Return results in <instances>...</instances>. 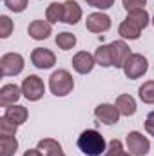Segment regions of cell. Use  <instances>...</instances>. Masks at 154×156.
I'll list each match as a JSON object with an SVG mask.
<instances>
[{
    "mask_svg": "<svg viewBox=\"0 0 154 156\" xmlns=\"http://www.w3.org/2000/svg\"><path fill=\"white\" fill-rule=\"evenodd\" d=\"M82 18V9L75 0H67L64 2V22L65 24H76L78 20Z\"/></svg>",
    "mask_w": 154,
    "mask_h": 156,
    "instance_id": "cell-16",
    "label": "cell"
},
{
    "mask_svg": "<svg viewBox=\"0 0 154 156\" xmlns=\"http://www.w3.org/2000/svg\"><path fill=\"white\" fill-rule=\"evenodd\" d=\"M121 156H132V154H131V153H125V151H123V153H121Z\"/></svg>",
    "mask_w": 154,
    "mask_h": 156,
    "instance_id": "cell-33",
    "label": "cell"
},
{
    "mask_svg": "<svg viewBox=\"0 0 154 156\" xmlns=\"http://www.w3.org/2000/svg\"><path fill=\"white\" fill-rule=\"evenodd\" d=\"M94 64H96L94 56L91 53H87V51H80V53H76L73 56V67H75V71L80 73V75L91 73L93 67H94Z\"/></svg>",
    "mask_w": 154,
    "mask_h": 156,
    "instance_id": "cell-11",
    "label": "cell"
},
{
    "mask_svg": "<svg viewBox=\"0 0 154 156\" xmlns=\"http://www.w3.org/2000/svg\"><path fill=\"white\" fill-rule=\"evenodd\" d=\"M54 42H56V45L60 49L69 51V49H73L76 45V37L73 33H60V35H56V40Z\"/></svg>",
    "mask_w": 154,
    "mask_h": 156,
    "instance_id": "cell-23",
    "label": "cell"
},
{
    "mask_svg": "<svg viewBox=\"0 0 154 156\" xmlns=\"http://www.w3.org/2000/svg\"><path fill=\"white\" fill-rule=\"evenodd\" d=\"M16 129H18V123H15L7 116L0 118V136H15Z\"/></svg>",
    "mask_w": 154,
    "mask_h": 156,
    "instance_id": "cell-24",
    "label": "cell"
},
{
    "mask_svg": "<svg viewBox=\"0 0 154 156\" xmlns=\"http://www.w3.org/2000/svg\"><path fill=\"white\" fill-rule=\"evenodd\" d=\"M29 37L35 40H45L51 35V22L47 20H33L27 27Z\"/></svg>",
    "mask_w": 154,
    "mask_h": 156,
    "instance_id": "cell-13",
    "label": "cell"
},
{
    "mask_svg": "<svg viewBox=\"0 0 154 156\" xmlns=\"http://www.w3.org/2000/svg\"><path fill=\"white\" fill-rule=\"evenodd\" d=\"M140 98H142V102H145V104H154V80L145 82V83L140 87Z\"/></svg>",
    "mask_w": 154,
    "mask_h": 156,
    "instance_id": "cell-25",
    "label": "cell"
},
{
    "mask_svg": "<svg viewBox=\"0 0 154 156\" xmlns=\"http://www.w3.org/2000/svg\"><path fill=\"white\" fill-rule=\"evenodd\" d=\"M152 24H154V15H152Z\"/></svg>",
    "mask_w": 154,
    "mask_h": 156,
    "instance_id": "cell-34",
    "label": "cell"
},
{
    "mask_svg": "<svg viewBox=\"0 0 154 156\" xmlns=\"http://www.w3.org/2000/svg\"><path fill=\"white\" fill-rule=\"evenodd\" d=\"M75 87V80L69 71L58 69L49 76V89L54 96H67Z\"/></svg>",
    "mask_w": 154,
    "mask_h": 156,
    "instance_id": "cell-2",
    "label": "cell"
},
{
    "mask_svg": "<svg viewBox=\"0 0 154 156\" xmlns=\"http://www.w3.org/2000/svg\"><path fill=\"white\" fill-rule=\"evenodd\" d=\"M18 149L15 136H0V156H13Z\"/></svg>",
    "mask_w": 154,
    "mask_h": 156,
    "instance_id": "cell-19",
    "label": "cell"
},
{
    "mask_svg": "<svg viewBox=\"0 0 154 156\" xmlns=\"http://www.w3.org/2000/svg\"><path fill=\"white\" fill-rule=\"evenodd\" d=\"M123 73H125V76L131 78V80H136V78L143 76L145 73H147V69H149V62H147V58L143 56V55H138V53H134V55H131L129 58H127V62L123 64Z\"/></svg>",
    "mask_w": 154,
    "mask_h": 156,
    "instance_id": "cell-3",
    "label": "cell"
},
{
    "mask_svg": "<svg viewBox=\"0 0 154 156\" xmlns=\"http://www.w3.org/2000/svg\"><path fill=\"white\" fill-rule=\"evenodd\" d=\"M78 149L87 156H102L105 153L107 145L103 136L94 131V129H87L78 136Z\"/></svg>",
    "mask_w": 154,
    "mask_h": 156,
    "instance_id": "cell-1",
    "label": "cell"
},
{
    "mask_svg": "<svg viewBox=\"0 0 154 156\" xmlns=\"http://www.w3.org/2000/svg\"><path fill=\"white\" fill-rule=\"evenodd\" d=\"M13 33V20L5 15L0 16V37L2 38H7L9 35Z\"/></svg>",
    "mask_w": 154,
    "mask_h": 156,
    "instance_id": "cell-26",
    "label": "cell"
},
{
    "mask_svg": "<svg viewBox=\"0 0 154 156\" xmlns=\"http://www.w3.org/2000/svg\"><path fill=\"white\" fill-rule=\"evenodd\" d=\"M20 96H22V89H20L18 85H15V83H5V85L0 89V105H2V107L15 105Z\"/></svg>",
    "mask_w": 154,
    "mask_h": 156,
    "instance_id": "cell-12",
    "label": "cell"
},
{
    "mask_svg": "<svg viewBox=\"0 0 154 156\" xmlns=\"http://www.w3.org/2000/svg\"><path fill=\"white\" fill-rule=\"evenodd\" d=\"M45 93V87H44V82L42 78L37 75H29L27 78H24L22 82V94L29 100V102H37L44 96Z\"/></svg>",
    "mask_w": 154,
    "mask_h": 156,
    "instance_id": "cell-5",
    "label": "cell"
},
{
    "mask_svg": "<svg viewBox=\"0 0 154 156\" xmlns=\"http://www.w3.org/2000/svg\"><path fill=\"white\" fill-rule=\"evenodd\" d=\"M121 153H123V144L120 140H113L102 156H121Z\"/></svg>",
    "mask_w": 154,
    "mask_h": 156,
    "instance_id": "cell-27",
    "label": "cell"
},
{
    "mask_svg": "<svg viewBox=\"0 0 154 156\" xmlns=\"http://www.w3.org/2000/svg\"><path fill=\"white\" fill-rule=\"evenodd\" d=\"M85 2L93 7H98V9H109L114 4V0H85Z\"/></svg>",
    "mask_w": 154,
    "mask_h": 156,
    "instance_id": "cell-30",
    "label": "cell"
},
{
    "mask_svg": "<svg viewBox=\"0 0 154 156\" xmlns=\"http://www.w3.org/2000/svg\"><path fill=\"white\" fill-rule=\"evenodd\" d=\"M37 149H38L44 156H65L64 151H62V145H60L56 140H53V138H44V140H40Z\"/></svg>",
    "mask_w": 154,
    "mask_h": 156,
    "instance_id": "cell-14",
    "label": "cell"
},
{
    "mask_svg": "<svg viewBox=\"0 0 154 156\" xmlns=\"http://www.w3.org/2000/svg\"><path fill=\"white\" fill-rule=\"evenodd\" d=\"M31 62L38 69H51L54 66V62H56V56H54L53 51H49L45 47H37L31 53Z\"/></svg>",
    "mask_w": 154,
    "mask_h": 156,
    "instance_id": "cell-7",
    "label": "cell"
},
{
    "mask_svg": "<svg viewBox=\"0 0 154 156\" xmlns=\"http://www.w3.org/2000/svg\"><path fill=\"white\" fill-rule=\"evenodd\" d=\"M111 45V60H113V67H123V64L127 62V58L132 55L129 45L123 40H116Z\"/></svg>",
    "mask_w": 154,
    "mask_h": 156,
    "instance_id": "cell-8",
    "label": "cell"
},
{
    "mask_svg": "<svg viewBox=\"0 0 154 156\" xmlns=\"http://www.w3.org/2000/svg\"><path fill=\"white\" fill-rule=\"evenodd\" d=\"M127 22H131L132 26H136L138 29H143V27H147L149 26V22H151V18H149V15H147V11L145 9H134V11H129V15H127V18H125Z\"/></svg>",
    "mask_w": 154,
    "mask_h": 156,
    "instance_id": "cell-17",
    "label": "cell"
},
{
    "mask_svg": "<svg viewBox=\"0 0 154 156\" xmlns=\"http://www.w3.org/2000/svg\"><path fill=\"white\" fill-rule=\"evenodd\" d=\"M114 105L118 107L120 115H123V116H131V115L136 113V100H134L131 94H120V96L116 98Z\"/></svg>",
    "mask_w": 154,
    "mask_h": 156,
    "instance_id": "cell-15",
    "label": "cell"
},
{
    "mask_svg": "<svg viewBox=\"0 0 154 156\" xmlns=\"http://www.w3.org/2000/svg\"><path fill=\"white\" fill-rule=\"evenodd\" d=\"M4 116H7L9 120H13L15 123L22 125L27 120L29 113H27V109L24 105H9V107H5V115Z\"/></svg>",
    "mask_w": 154,
    "mask_h": 156,
    "instance_id": "cell-18",
    "label": "cell"
},
{
    "mask_svg": "<svg viewBox=\"0 0 154 156\" xmlns=\"http://www.w3.org/2000/svg\"><path fill=\"white\" fill-rule=\"evenodd\" d=\"M24 69V58L18 53H7L0 58V73L2 76H16Z\"/></svg>",
    "mask_w": 154,
    "mask_h": 156,
    "instance_id": "cell-4",
    "label": "cell"
},
{
    "mask_svg": "<svg viewBox=\"0 0 154 156\" xmlns=\"http://www.w3.org/2000/svg\"><path fill=\"white\" fill-rule=\"evenodd\" d=\"M85 26L91 33H105L111 29V18L103 13H93L87 16Z\"/></svg>",
    "mask_w": 154,
    "mask_h": 156,
    "instance_id": "cell-9",
    "label": "cell"
},
{
    "mask_svg": "<svg viewBox=\"0 0 154 156\" xmlns=\"http://www.w3.org/2000/svg\"><path fill=\"white\" fill-rule=\"evenodd\" d=\"M4 4L13 13H22L27 7V0H4Z\"/></svg>",
    "mask_w": 154,
    "mask_h": 156,
    "instance_id": "cell-28",
    "label": "cell"
},
{
    "mask_svg": "<svg viewBox=\"0 0 154 156\" xmlns=\"http://www.w3.org/2000/svg\"><path fill=\"white\" fill-rule=\"evenodd\" d=\"M145 131H147L151 136H154V113H151V115L147 116V120H145Z\"/></svg>",
    "mask_w": 154,
    "mask_h": 156,
    "instance_id": "cell-31",
    "label": "cell"
},
{
    "mask_svg": "<svg viewBox=\"0 0 154 156\" xmlns=\"http://www.w3.org/2000/svg\"><path fill=\"white\" fill-rule=\"evenodd\" d=\"M24 156H44V154L40 153L38 149H29V151H26V153H24Z\"/></svg>",
    "mask_w": 154,
    "mask_h": 156,
    "instance_id": "cell-32",
    "label": "cell"
},
{
    "mask_svg": "<svg viewBox=\"0 0 154 156\" xmlns=\"http://www.w3.org/2000/svg\"><path fill=\"white\" fill-rule=\"evenodd\" d=\"M94 60L98 66L102 67H113V60H111V45H100L94 53Z\"/></svg>",
    "mask_w": 154,
    "mask_h": 156,
    "instance_id": "cell-21",
    "label": "cell"
},
{
    "mask_svg": "<svg viewBox=\"0 0 154 156\" xmlns=\"http://www.w3.org/2000/svg\"><path fill=\"white\" fill-rule=\"evenodd\" d=\"M45 18H47L51 24L64 22V4H58V2L49 4V7H47V11H45Z\"/></svg>",
    "mask_w": 154,
    "mask_h": 156,
    "instance_id": "cell-20",
    "label": "cell"
},
{
    "mask_svg": "<svg viewBox=\"0 0 154 156\" xmlns=\"http://www.w3.org/2000/svg\"><path fill=\"white\" fill-rule=\"evenodd\" d=\"M94 115H96V118L102 123H105V125H113V123H116L120 120V111H118V107L113 105V104H100L94 109Z\"/></svg>",
    "mask_w": 154,
    "mask_h": 156,
    "instance_id": "cell-10",
    "label": "cell"
},
{
    "mask_svg": "<svg viewBox=\"0 0 154 156\" xmlns=\"http://www.w3.org/2000/svg\"><path fill=\"white\" fill-rule=\"evenodd\" d=\"M118 33H120L123 38L138 40V38H140V35H142V29H138V27H136V26H132L131 22L123 20V22L120 24V29H118Z\"/></svg>",
    "mask_w": 154,
    "mask_h": 156,
    "instance_id": "cell-22",
    "label": "cell"
},
{
    "mask_svg": "<svg viewBox=\"0 0 154 156\" xmlns=\"http://www.w3.org/2000/svg\"><path fill=\"white\" fill-rule=\"evenodd\" d=\"M147 5V0H123V7L127 11H134V9H143Z\"/></svg>",
    "mask_w": 154,
    "mask_h": 156,
    "instance_id": "cell-29",
    "label": "cell"
},
{
    "mask_svg": "<svg viewBox=\"0 0 154 156\" xmlns=\"http://www.w3.org/2000/svg\"><path fill=\"white\" fill-rule=\"evenodd\" d=\"M127 147H129L132 156H143L151 151V142L142 133L132 131V133L127 134Z\"/></svg>",
    "mask_w": 154,
    "mask_h": 156,
    "instance_id": "cell-6",
    "label": "cell"
}]
</instances>
